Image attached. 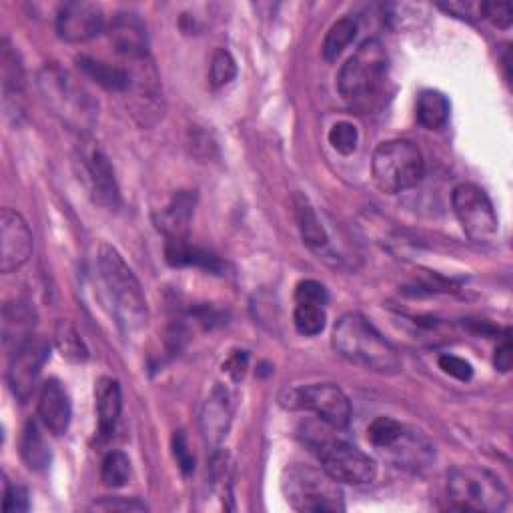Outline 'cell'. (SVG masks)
<instances>
[{
	"instance_id": "obj_1",
	"label": "cell",
	"mask_w": 513,
	"mask_h": 513,
	"mask_svg": "<svg viewBox=\"0 0 513 513\" xmlns=\"http://www.w3.org/2000/svg\"><path fill=\"white\" fill-rule=\"evenodd\" d=\"M333 349L349 363L369 371L391 375L401 369L397 349L359 313H347L337 321Z\"/></svg>"
},
{
	"instance_id": "obj_2",
	"label": "cell",
	"mask_w": 513,
	"mask_h": 513,
	"mask_svg": "<svg viewBox=\"0 0 513 513\" xmlns=\"http://www.w3.org/2000/svg\"><path fill=\"white\" fill-rule=\"evenodd\" d=\"M43 101L71 131L87 137L99 121V103L59 65H45L37 77Z\"/></svg>"
},
{
	"instance_id": "obj_3",
	"label": "cell",
	"mask_w": 513,
	"mask_h": 513,
	"mask_svg": "<svg viewBox=\"0 0 513 513\" xmlns=\"http://www.w3.org/2000/svg\"><path fill=\"white\" fill-rule=\"evenodd\" d=\"M97 265L119 323L127 331L143 329L149 321L147 297L133 269L125 263L123 255L115 247L103 243L99 247Z\"/></svg>"
},
{
	"instance_id": "obj_4",
	"label": "cell",
	"mask_w": 513,
	"mask_h": 513,
	"mask_svg": "<svg viewBox=\"0 0 513 513\" xmlns=\"http://www.w3.org/2000/svg\"><path fill=\"white\" fill-rule=\"evenodd\" d=\"M305 443L319 457L323 471L337 483L363 485L375 479L377 465L357 445L329 435L325 429L307 425Z\"/></svg>"
},
{
	"instance_id": "obj_5",
	"label": "cell",
	"mask_w": 513,
	"mask_h": 513,
	"mask_svg": "<svg viewBox=\"0 0 513 513\" xmlns=\"http://www.w3.org/2000/svg\"><path fill=\"white\" fill-rule=\"evenodd\" d=\"M387 77V51L381 41L367 39L341 67L337 87L353 107H367L381 91Z\"/></svg>"
},
{
	"instance_id": "obj_6",
	"label": "cell",
	"mask_w": 513,
	"mask_h": 513,
	"mask_svg": "<svg viewBox=\"0 0 513 513\" xmlns=\"http://www.w3.org/2000/svg\"><path fill=\"white\" fill-rule=\"evenodd\" d=\"M371 173L375 185L383 193L397 195L421 183L425 173V161L415 143L405 139H393L381 143L375 149Z\"/></svg>"
},
{
	"instance_id": "obj_7",
	"label": "cell",
	"mask_w": 513,
	"mask_h": 513,
	"mask_svg": "<svg viewBox=\"0 0 513 513\" xmlns=\"http://www.w3.org/2000/svg\"><path fill=\"white\" fill-rule=\"evenodd\" d=\"M451 501L465 511L499 513L507 505V489L491 471L477 465H459L447 473Z\"/></svg>"
},
{
	"instance_id": "obj_8",
	"label": "cell",
	"mask_w": 513,
	"mask_h": 513,
	"mask_svg": "<svg viewBox=\"0 0 513 513\" xmlns=\"http://www.w3.org/2000/svg\"><path fill=\"white\" fill-rule=\"evenodd\" d=\"M283 493L297 511H343V491L325 471L309 465H291L283 475Z\"/></svg>"
},
{
	"instance_id": "obj_9",
	"label": "cell",
	"mask_w": 513,
	"mask_h": 513,
	"mask_svg": "<svg viewBox=\"0 0 513 513\" xmlns=\"http://www.w3.org/2000/svg\"><path fill=\"white\" fill-rule=\"evenodd\" d=\"M123 67L127 71V107L133 119L145 127H155L165 115V99L159 71L151 59V55L137 59H123Z\"/></svg>"
},
{
	"instance_id": "obj_10",
	"label": "cell",
	"mask_w": 513,
	"mask_h": 513,
	"mask_svg": "<svg viewBox=\"0 0 513 513\" xmlns=\"http://www.w3.org/2000/svg\"><path fill=\"white\" fill-rule=\"evenodd\" d=\"M289 409L313 411L331 429H345L351 421V403L333 383H315L287 393L283 401Z\"/></svg>"
},
{
	"instance_id": "obj_11",
	"label": "cell",
	"mask_w": 513,
	"mask_h": 513,
	"mask_svg": "<svg viewBox=\"0 0 513 513\" xmlns=\"http://www.w3.org/2000/svg\"><path fill=\"white\" fill-rule=\"evenodd\" d=\"M453 211L465 235L475 243H487L497 235V215L489 197L471 183H463L453 191Z\"/></svg>"
},
{
	"instance_id": "obj_12",
	"label": "cell",
	"mask_w": 513,
	"mask_h": 513,
	"mask_svg": "<svg viewBox=\"0 0 513 513\" xmlns=\"http://www.w3.org/2000/svg\"><path fill=\"white\" fill-rule=\"evenodd\" d=\"M49 351L51 347L43 337H33L15 353H11L7 379L19 401H29L37 391L43 365L49 359Z\"/></svg>"
},
{
	"instance_id": "obj_13",
	"label": "cell",
	"mask_w": 513,
	"mask_h": 513,
	"mask_svg": "<svg viewBox=\"0 0 513 513\" xmlns=\"http://www.w3.org/2000/svg\"><path fill=\"white\" fill-rule=\"evenodd\" d=\"M81 163L85 167L87 185L95 199L105 209H117L121 203V191L115 177V169L105 151L85 137L81 145Z\"/></svg>"
},
{
	"instance_id": "obj_14",
	"label": "cell",
	"mask_w": 513,
	"mask_h": 513,
	"mask_svg": "<svg viewBox=\"0 0 513 513\" xmlns=\"http://www.w3.org/2000/svg\"><path fill=\"white\" fill-rule=\"evenodd\" d=\"M33 255V233L21 213L3 209L0 213V271H19Z\"/></svg>"
},
{
	"instance_id": "obj_15",
	"label": "cell",
	"mask_w": 513,
	"mask_h": 513,
	"mask_svg": "<svg viewBox=\"0 0 513 513\" xmlns=\"http://www.w3.org/2000/svg\"><path fill=\"white\" fill-rule=\"evenodd\" d=\"M105 17L99 5L87 0L65 3L57 13V35L67 43H85L103 33Z\"/></svg>"
},
{
	"instance_id": "obj_16",
	"label": "cell",
	"mask_w": 513,
	"mask_h": 513,
	"mask_svg": "<svg viewBox=\"0 0 513 513\" xmlns=\"http://www.w3.org/2000/svg\"><path fill=\"white\" fill-rule=\"evenodd\" d=\"M109 39L121 59H137L151 55L147 27L135 13H117L109 23Z\"/></svg>"
},
{
	"instance_id": "obj_17",
	"label": "cell",
	"mask_w": 513,
	"mask_h": 513,
	"mask_svg": "<svg viewBox=\"0 0 513 513\" xmlns=\"http://www.w3.org/2000/svg\"><path fill=\"white\" fill-rule=\"evenodd\" d=\"M381 453L387 455V459L393 465L409 471H421L429 467L431 461L435 459V449L429 443V439L421 431L409 429L405 425L397 435V439L389 447H385Z\"/></svg>"
},
{
	"instance_id": "obj_18",
	"label": "cell",
	"mask_w": 513,
	"mask_h": 513,
	"mask_svg": "<svg viewBox=\"0 0 513 513\" xmlns=\"http://www.w3.org/2000/svg\"><path fill=\"white\" fill-rule=\"evenodd\" d=\"M37 411H39L41 423L53 435H65L69 431L73 407H71V397L61 381L49 379L43 383L41 393H39Z\"/></svg>"
},
{
	"instance_id": "obj_19",
	"label": "cell",
	"mask_w": 513,
	"mask_h": 513,
	"mask_svg": "<svg viewBox=\"0 0 513 513\" xmlns=\"http://www.w3.org/2000/svg\"><path fill=\"white\" fill-rule=\"evenodd\" d=\"M233 403L231 395L223 385H215L201 411V431L209 445L217 447L231 427Z\"/></svg>"
},
{
	"instance_id": "obj_20",
	"label": "cell",
	"mask_w": 513,
	"mask_h": 513,
	"mask_svg": "<svg viewBox=\"0 0 513 513\" xmlns=\"http://www.w3.org/2000/svg\"><path fill=\"white\" fill-rule=\"evenodd\" d=\"M197 197L191 191H179L171 203L155 213V225L165 235L167 241L171 239H189L191 219L195 213Z\"/></svg>"
},
{
	"instance_id": "obj_21",
	"label": "cell",
	"mask_w": 513,
	"mask_h": 513,
	"mask_svg": "<svg viewBox=\"0 0 513 513\" xmlns=\"http://www.w3.org/2000/svg\"><path fill=\"white\" fill-rule=\"evenodd\" d=\"M37 313L25 301H11L3 307V343L9 353H15L35 335Z\"/></svg>"
},
{
	"instance_id": "obj_22",
	"label": "cell",
	"mask_w": 513,
	"mask_h": 513,
	"mask_svg": "<svg viewBox=\"0 0 513 513\" xmlns=\"http://www.w3.org/2000/svg\"><path fill=\"white\" fill-rule=\"evenodd\" d=\"M95 397H97L99 433L107 439L113 435L123 411V393H121L119 381L113 377H101L97 381Z\"/></svg>"
},
{
	"instance_id": "obj_23",
	"label": "cell",
	"mask_w": 513,
	"mask_h": 513,
	"mask_svg": "<svg viewBox=\"0 0 513 513\" xmlns=\"http://www.w3.org/2000/svg\"><path fill=\"white\" fill-rule=\"evenodd\" d=\"M165 259L171 267H197V269H207L213 273L223 269L221 261L213 253L193 245L189 239L167 241L165 243Z\"/></svg>"
},
{
	"instance_id": "obj_24",
	"label": "cell",
	"mask_w": 513,
	"mask_h": 513,
	"mask_svg": "<svg viewBox=\"0 0 513 513\" xmlns=\"http://www.w3.org/2000/svg\"><path fill=\"white\" fill-rule=\"evenodd\" d=\"M77 67L85 77H89L107 91L125 93L127 89V71L123 65H111L93 57H79Z\"/></svg>"
},
{
	"instance_id": "obj_25",
	"label": "cell",
	"mask_w": 513,
	"mask_h": 513,
	"mask_svg": "<svg viewBox=\"0 0 513 513\" xmlns=\"http://www.w3.org/2000/svg\"><path fill=\"white\" fill-rule=\"evenodd\" d=\"M21 455L29 469L43 471L51 465L53 453L37 421H27L21 437Z\"/></svg>"
},
{
	"instance_id": "obj_26",
	"label": "cell",
	"mask_w": 513,
	"mask_h": 513,
	"mask_svg": "<svg viewBox=\"0 0 513 513\" xmlns=\"http://www.w3.org/2000/svg\"><path fill=\"white\" fill-rule=\"evenodd\" d=\"M295 217H297V225H299L305 245H309L311 249L327 247L329 237H327L323 225L319 223L315 209L303 195H295Z\"/></svg>"
},
{
	"instance_id": "obj_27",
	"label": "cell",
	"mask_w": 513,
	"mask_h": 513,
	"mask_svg": "<svg viewBox=\"0 0 513 513\" xmlns=\"http://www.w3.org/2000/svg\"><path fill=\"white\" fill-rule=\"evenodd\" d=\"M449 119V101L439 91H423L417 99V121L429 129L437 131L445 127Z\"/></svg>"
},
{
	"instance_id": "obj_28",
	"label": "cell",
	"mask_w": 513,
	"mask_h": 513,
	"mask_svg": "<svg viewBox=\"0 0 513 513\" xmlns=\"http://www.w3.org/2000/svg\"><path fill=\"white\" fill-rule=\"evenodd\" d=\"M55 347L59 349L63 359H67L71 363L81 365V363H85L89 359V349H87L81 333L67 319H61L55 325Z\"/></svg>"
},
{
	"instance_id": "obj_29",
	"label": "cell",
	"mask_w": 513,
	"mask_h": 513,
	"mask_svg": "<svg viewBox=\"0 0 513 513\" xmlns=\"http://www.w3.org/2000/svg\"><path fill=\"white\" fill-rule=\"evenodd\" d=\"M0 63H3L0 71H3V89L7 99H11V95L19 97L25 91V69L7 39L3 41V49H0Z\"/></svg>"
},
{
	"instance_id": "obj_30",
	"label": "cell",
	"mask_w": 513,
	"mask_h": 513,
	"mask_svg": "<svg viewBox=\"0 0 513 513\" xmlns=\"http://www.w3.org/2000/svg\"><path fill=\"white\" fill-rule=\"evenodd\" d=\"M357 37V23L353 19H341L337 21L325 35L323 41V59L327 63H333Z\"/></svg>"
},
{
	"instance_id": "obj_31",
	"label": "cell",
	"mask_w": 513,
	"mask_h": 513,
	"mask_svg": "<svg viewBox=\"0 0 513 513\" xmlns=\"http://www.w3.org/2000/svg\"><path fill=\"white\" fill-rule=\"evenodd\" d=\"M101 479L107 487H123L131 479V459L123 451H111L101 463Z\"/></svg>"
},
{
	"instance_id": "obj_32",
	"label": "cell",
	"mask_w": 513,
	"mask_h": 513,
	"mask_svg": "<svg viewBox=\"0 0 513 513\" xmlns=\"http://www.w3.org/2000/svg\"><path fill=\"white\" fill-rule=\"evenodd\" d=\"M325 307L311 303H297L293 313V323L301 335L315 337L325 329Z\"/></svg>"
},
{
	"instance_id": "obj_33",
	"label": "cell",
	"mask_w": 513,
	"mask_h": 513,
	"mask_svg": "<svg viewBox=\"0 0 513 513\" xmlns=\"http://www.w3.org/2000/svg\"><path fill=\"white\" fill-rule=\"evenodd\" d=\"M401 429H403V425H401L399 421L381 415V417H375V419L369 423V427H367V439H369V443H371L375 449L383 451L385 447H389V445L397 439V435L401 433Z\"/></svg>"
},
{
	"instance_id": "obj_34",
	"label": "cell",
	"mask_w": 513,
	"mask_h": 513,
	"mask_svg": "<svg viewBox=\"0 0 513 513\" xmlns=\"http://www.w3.org/2000/svg\"><path fill=\"white\" fill-rule=\"evenodd\" d=\"M235 77H237V65H235V59L231 57V53L217 51L211 61V73H209L211 85L215 89H221V87L229 85Z\"/></svg>"
},
{
	"instance_id": "obj_35",
	"label": "cell",
	"mask_w": 513,
	"mask_h": 513,
	"mask_svg": "<svg viewBox=\"0 0 513 513\" xmlns=\"http://www.w3.org/2000/svg\"><path fill=\"white\" fill-rule=\"evenodd\" d=\"M329 143L331 147L341 155H353L359 145V133L357 127L351 123H337L329 131Z\"/></svg>"
},
{
	"instance_id": "obj_36",
	"label": "cell",
	"mask_w": 513,
	"mask_h": 513,
	"mask_svg": "<svg viewBox=\"0 0 513 513\" xmlns=\"http://www.w3.org/2000/svg\"><path fill=\"white\" fill-rule=\"evenodd\" d=\"M31 499L27 487L19 483L5 481V497H3V511L5 513H23L29 511Z\"/></svg>"
},
{
	"instance_id": "obj_37",
	"label": "cell",
	"mask_w": 513,
	"mask_h": 513,
	"mask_svg": "<svg viewBox=\"0 0 513 513\" xmlns=\"http://www.w3.org/2000/svg\"><path fill=\"white\" fill-rule=\"evenodd\" d=\"M295 303H311V305H323L327 303V291L319 281L305 279L295 287Z\"/></svg>"
},
{
	"instance_id": "obj_38",
	"label": "cell",
	"mask_w": 513,
	"mask_h": 513,
	"mask_svg": "<svg viewBox=\"0 0 513 513\" xmlns=\"http://www.w3.org/2000/svg\"><path fill=\"white\" fill-rule=\"evenodd\" d=\"M481 19H487L497 29H507L513 21V11L509 3H483Z\"/></svg>"
},
{
	"instance_id": "obj_39",
	"label": "cell",
	"mask_w": 513,
	"mask_h": 513,
	"mask_svg": "<svg viewBox=\"0 0 513 513\" xmlns=\"http://www.w3.org/2000/svg\"><path fill=\"white\" fill-rule=\"evenodd\" d=\"M93 511H129V513H137V511H147V505L139 499H129V497H105L101 501H95L91 505Z\"/></svg>"
},
{
	"instance_id": "obj_40",
	"label": "cell",
	"mask_w": 513,
	"mask_h": 513,
	"mask_svg": "<svg viewBox=\"0 0 513 513\" xmlns=\"http://www.w3.org/2000/svg\"><path fill=\"white\" fill-rule=\"evenodd\" d=\"M439 367L449 375L455 377L457 381H469L473 377V367L469 361L457 357V355H441L439 357Z\"/></svg>"
},
{
	"instance_id": "obj_41",
	"label": "cell",
	"mask_w": 513,
	"mask_h": 513,
	"mask_svg": "<svg viewBox=\"0 0 513 513\" xmlns=\"http://www.w3.org/2000/svg\"><path fill=\"white\" fill-rule=\"evenodd\" d=\"M173 453H175V459L183 473H191L195 469V455L191 453L183 431H177L173 437Z\"/></svg>"
},
{
	"instance_id": "obj_42",
	"label": "cell",
	"mask_w": 513,
	"mask_h": 513,
	"mask_svg": "<svg viewBox=\"0 0 513 513\" xmlns=\"http://www.w3.org/2000/svg\"><path fill=\"white\" fill-rule=\"evenodd\" d=\"M481 5L483 3H463V0H455V3H441L439 7L459 19H481Z\"/></svg>"
},
{
	"instance_id": "obj_43",
	"label": "cell",
	"mask_w": 513,
	"mask_h": 513,
	"mask_svg": "<svg viewBox=\"0 0 513 513\" xmlns=\"http://www.w3.org/2000/svg\"><path fill=\"white\" fill-rule=\"evenodd\" d=\"M247 367H249V355H247L245 351H235V353L225 361V365H223L225 373H229L233 381H241L243 375H245V371H247Z\"/></svg>"
},
{
	"instance_id": "obj_44",
	"label": "cell",
	"mask_w": 513,
	"mask_h": 513,
	"mask_svg": "<svg viewBox=\"0 0 513 513\" xmlns=\"http://www.w3.org/2000/svg\"><path fill=\"white\" fill-rule=\"evenodd\" d=\"M495 367L503 373H507L511 369V363H513V349H511V341H509V335L503 337L501 345L495 349Z\"/></svg>"
},
{
	"instance_id": "obj_45",
	"label": "cell",
	"mask_w": 513,
	"mask_h": 513,
	"mask_svg": "<svg viewBox=\"0 0 513 513\" xmlns=\"http://www.w3.org/2000/svg\"><path fill=\"white\" fill-rule=\"evenodd\" d=\"M503 69H505V79L509 81L511 79V53L505 51V57H503Z\"/></svg>"
}]
</instances>
